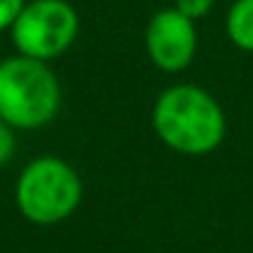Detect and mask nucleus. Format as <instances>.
<instances>
[{"instance_id": "1", "label": "nucleus", "mask_w": 253, "mask_h": 253, "mask_svg": "<svg viewBox=\"0 0 253 253\" xmlns=\"http://www.w3.org/2000/svg\"><path fill=\"white\" fill-rule=\"evenodd\" d=\"M153 130L169 150L182 155H209L226 135V116L219 101L194 84L165 88L153 106Z\"/></svg>"}, {"instance_id": "2", "label": "nucleus", "mask_w": 253, "mask_h": 253, "mask_svg": "<svg viewBox=\"0 0 253 253\" xmlns=\"http://www.w3.org/2000/svg\"><path fill=\"white\" fill-rule=\"evenodd\" d=\"M62 86L49 62L15 54L0 62V118L15 130H35L54 121Z\"/></svg>"}, {"instance_id": "3", "label": "nucleus", "mask_w": 253, "mask_h": 253, "mask_svg": "<svg viewBox=\"0 0 253 253\" xmlns=\"http://www.w3.org/2000/svg\"><path fill=\"white\" fill-rule=\"evenodd\" d=\"M84 184L79 172L62 158H37L27 163L15 184L20 214L37 226H54L69 219L82 204Z\"/></svg>"}, {"instance_id": "4", "label": "nucleus", "mask_w": 253, "mask_h": 253, "mask_svg": "<svg viewBox=\"0 0 253 253\" xmlns=\"http://www.w3.org/2000/svg\"><path fill=\"white\" fill-rule=\"evenodd\" d=\"M17 54L52 62L62 57L79 35V15L67 0H30L10 27Z\"/></svg>"}, {"instance_id": "5", "label": "nucleus", "mask_w": 253, "mask_h": 253, "mask_svg": "<svg viewBox=\"0 0 253 253\" xmlns=\"http://www.w3.org/2000/svg\"><path fill=\"white\" fill-rule=\"evenodd\" d=\"M145 49L150 62L163 72H182L197 54L194 20L182 15L174 5L158 10L145 27Z\"/></svg>"}, {"instance_id": "6", "label": "nucleus", "mask_w": 253, "mask_h": 253, "mask_svg": "<svg viewBox=\"0 0 253 253\" xmlns=\"http://www.w3.org/2000/svg\"><path fill=\"white\" fill-rule=\"evenodd\" d=\"M226 35L239 49L253 52V0H236L229 7Z\"/></svg>"}, {"instance_id": "7", "label": "nucleus", "mask_w": 253, "mask_h": 253, "mask_svg": "<svg viewBox=\"0 0 253 253\" xmlns=\"http://www.w3.org/2000/svg\"><path fill=\"white\" fill-rule=\"evenodd\" d=\"M174 7L182 12V15H187L189 20H202V17H207L209 12H211V7H214V0H174Z\"/></svg>"}, {"instance_id": "8", "label": "nucleus", "mask_w": 253, "mask_h": 253, "mask_svg": "<svg viewBox=\"0 0 253 253\" xmlns=\"http://www.w3.org/2000/svg\"><path fill=\"white\" fill-rule=\"evenodd\" d=\"M15 148H17L15 128H12V126H7V123L0 118V165H5V163H10V160H12Z\"/></svg>"}, {"instance_id": "9", "label": "nucleus", "mask_w": 253, "mask_h": 253, "mask_svg": "<svg viewBox=\"0 0 253 253\" xmlns=\"http://www.w3.org/2000/svg\"><path fill=\"white\" fill-rule=\"evenodd\" d=\"M27 0H0V32L10 30L17 20V15L22 12Z\"/></svg>"}]
</instances>
